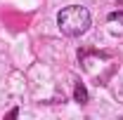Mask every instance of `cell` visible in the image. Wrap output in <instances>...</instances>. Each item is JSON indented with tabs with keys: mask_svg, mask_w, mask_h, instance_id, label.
I'll return each instance as SVG.
<instances>
[{
	"mask_svg": "<svg viewBox=\"0 0 123 120\" xmlns=\"http://www.w3.org/2000/svg\"><path fill=\"white\" fill-rule=\"evenodd\" d=\"M17 115H19V108H12V111L7 113V118H17Z\"/></svg>",
	"mask_w": 123,
	"mask_h": 120,
	"instance_id": "4",
	"label": "cell"
},
{
	"mask_svg": "<svg viewBox=\"0 0 123 120\" xmlns=\"http://www.w3.org/2000/svg\"><path fill=\"white\" fill-rule=\"evenodd\" d=\"M74 99H76L78 104H88V90H85L83 82H76V87H74Z\"/></svg>",
	"mask_w": 123,
	"mask_h": 120,
	"instance_id": "2",
	"label": "cell"
},
{
	"mask_svg": "<svg viewBox=\"0 0 123 120\" xmlns=\"http://www.w3.org/2000/svg\"><path fill=\"white\" fill-rule=\"evenodd\" d=\"M109 21H118V24H123V12H111V14H109Z\"/></svg>",
	"mask_w": 123,
	"mask_h": 120,
	"instance_id": "3",
	"label": "cell"
},
{
	"mask_svg": "<svg viewBox=\"0 0 123 120\" xmlns=\"http://www.w3.org/2000/svg\"><path fill=\"white\" fill-rule=\"evenodd\" d=\"M57 26L69 38L83 35L88 31V26H90V12H88V7H83V5L62 7V12L57 14Z\"/></svg>",
	"mask_w": 123,
	"mask_h": 120,
	"instance_id": "1",
	"label": "cell"
}]
</instances>
